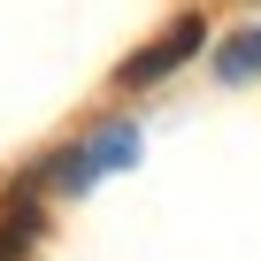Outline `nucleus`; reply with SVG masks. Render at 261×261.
Here are the masks:
<instances>
[{"mask_svg": "<svg viewBox=\"0 0 261 261\" xmlns=\"http://www.w3.org/2000/svg\"><path fill=\"white\" fill-rule=\"evenodd\" d=\"M200 39H207V23H200V16H177V23L162 31V46H146V54H130V62H123V85L139 92V85L169 77V69H177L185 54H200Z\"/></svg>", "mask_w": 261, "mask_h": 261, "instance_id": "1", "label": "nucleus"}, {"mask_svg": "<svg viewBox=\"0 0 261 261\" xmlns=\"http://www.w3.org/2000/svg\"><path fill=\"white\" fill-rule=\"evenodd\" d=\"M39 246V207L31 200H8V215H0V261H23Z\"/></svg>", "mask_w": 261, "mask_h": 261, "instance_id": "2", "label": "nucleus"}, {"mask_svg": "<svg viewBox=\"0 0 261 261\" xmlns=\"http://www.w3.org/2000/svg\"><path fill=\"white\" fill-rule=\"evenodd\" d=\"M215 69H223V77H261V31H238V39L215 54Z\"/></svg>", "mask_w": 261, "mask_h": 261, "instance_id": "3", "label": "nucleus"}, {"mask_svg": "<svg viewBox=\"0 0 261 261\" xmlns=\"http://www.w3.org/2000/svg\"><path fill=\"white\" fill-rule=\"evenodd\" d=\"M130 146H139V139H130V130H108V139H100V146H92V162H100V169H115V162H123V154H130Z\"/></svg>", "mask_w": 261, "mask_h": 261, "instance_id": "4", "label": "nucleus"}]
</instances>
